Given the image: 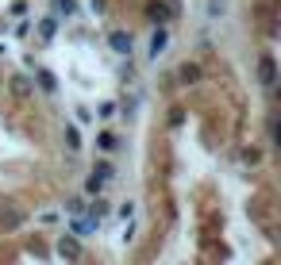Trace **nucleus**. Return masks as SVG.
Masks as SVG:
<instances>
[{
  "instance_id": "nucleus-1",
  "label": "nucleus",
  "mask_w": 281,
  "mask_h": 265,
  "mask_svg": "<svg viewBox=\"0 0 281 265\" xmlns=\"http://www.w3.org/2000/svg\"><path fill=\"white\" fill-rule=\"evenodd\" d=\"M258 77H262V85H273V77H277V62L266 54L262 58V66H258Z\"/></svg>"
},
{
  "instance_id": "nucleus-2",
  "label": "nucleus",
  "mask_w": 281,
  "mask_h": 265,
  "mask_svg": "<svg viewBox=\"0 0 281 265\" xmlns=\"http://www.w3.org/2000/svg\"><path fill=\"white\" fill-rule=\"evenodd\" d=\"M112 46H116L120 54H127V50H131V39H123V35L116 31V35H112Z\"/></svg>"
},
{
  "instance_id": "nucleus-3",
  "label": "nucleus",
  "mask_w": 281,
  "mask_h": 265,
  "mask_svg": "<svg viewBox=\"0 0 281 265\" xmlns=\"http://www.w3.org/2000/svg\"><path fill=\"white\" fill-rule=\"evenodd\" d=\"M162 46H166V31H158V35H154V43H150V54L158 58V50H162Z\"/></svg>"
},
{
  "instance_id": "nucleus-4",
  "label": "nucleus",
  "mask_w": 281,
  "mask_h": 265,
  "mask_svg": "<svg viewBox=\"0 0 281 265\" xmlns=\"http://www.w3.org/2000/svg\"><path fill=\"white\" fill-rule=\"evenodd\" d=\"M54 12H58V16H62V12L70 16V12H73V0H54Z\"/></svg>"
},
{
  "instance_id": "nucleus-5",
  "label": "nucleus",
  "mask_w": 281,
  "mask_h": 265,
  "mask_svg": "<svg viewBox=\"0 0 281 265\" xmlns=\"http://www.w3.org/2000/svg\"><path fill=\"white\" fill-rule=\"evenodd\" d=\"M150 16H154V19H166L170 8H166V4H154V8H150Z\"/></svg>"
},
{
  "instance_id": "nucleus-6",
  "label": "nucleus",
  "mask_w": 281,
  "mask_h": 265,
  "mask_svg": "<svg viewBox=\"0 0 281 265\" xmlns=\"http://www.w3.org/2000/svg\"><path fill=\"white\" fill-rule=\"evenodd\" d=\"M62 254H66V257H77V242H62Z\"/></svg>"
}]
</instances>
